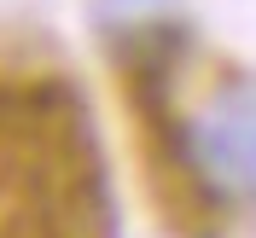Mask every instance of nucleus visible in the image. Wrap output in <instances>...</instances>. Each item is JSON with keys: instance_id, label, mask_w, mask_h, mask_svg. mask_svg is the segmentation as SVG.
Here are the masks:
<instances>
[{"instance_id": "f257e3e1", "label": "nucleus", "mask_w": 256, "mask_h": 238, "mask_svg": "<svg viewBox=\"0 0 256 238\" xmlns=\"http://www.w3.org/2000/svg\"><path fill=\"white\" fill-rule=\"evenodd\" d=\"M175 175L204 209H250L256 204V87L216 81L192 111L169 128Z\"/></svg>"}]
</instances>
